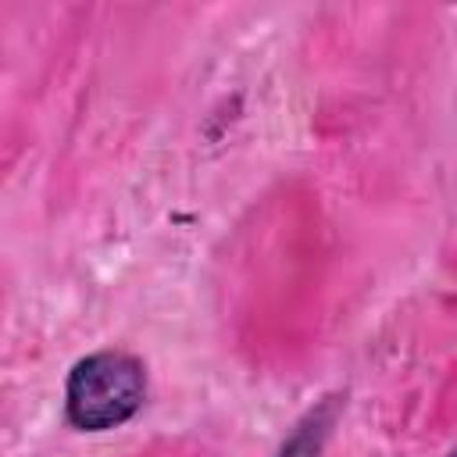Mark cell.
Masks as SVG:
<instances>
[{"label": "cell", "mask_w": 457, "mask_h": 457, "mask_svg": "<svg viewBox=\"0 0 457 457\" xmlns=\"http://www.w3.org/2000/svg\"><path fill=\"white\" fill-rule=\"evenodd\" d=\"M150 393L146 364L118 346L79 357L64 375V421L79 432H111L129 425Z\"/></svg>", "instance_id": "6da1fadb"}, {"label": "cell", "mask_w": 457, "mask_h": 457, "mask_svg": "<svg viewBox=\"0 0 457 457\" xmlns=\"http://www.w3.org/2000/svg\"><path fill=\"white\" fill-rule=\"evenodd\" d=\"M343 403L346 396L343 393H325L321 400H314L296 421L293 428L282 436V443L275 446L271 457H321L325 453V443L343 414Z\"/></svg>", "instance_id": "7a4b0ae2"}, {"label": "cell", "mask_w": 457, "mask_h": 457, "mask_svg": "<svg viewBox=\"0 0 457 457\" xmlns=\"http://www.w3.org/2000/svg\"><path fill=\"white\" fill-rule=\"evenodd\" d=\"M450 457H457V450H453V453H450Z\"/></svg>", "instance_id": "3957f363"}]
</instances>
